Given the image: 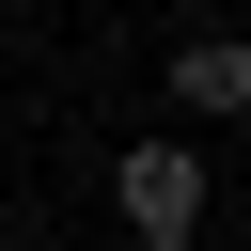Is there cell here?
I'll list each match as a JSON object with an SVG mask.
<instances>
[{
    "mask_svg": "<svg viewBox=\"0 0 251 251\" xmlns=\"http://www.w3.org/2000/svg\"><path fill=\"white\" fill-rule=\"evenodd\" d=\"M110 220H126L141 251H188V235L220 220V173H204V141H126V157H110Z\"/></svg>",
    "mask_w": 251,
    "mask_h": 251,
    "instance_id": "cell-1",
    "label": "cell"
},
{
    "mask_svg": "<svg viewBox=\"0 0 251 251\" xmlns=\"http://www.w3.org/2000/svg\"><path fill=\"white\" fill-rule=\"evenodd\" d=\"M173 110L188 126H251V31H173Z\"/></svg>",
    "mask_w": 251,
    "mask_h": 251,
    "instance_id": "cell-2",
    "label": "cell"
}]
</instances>
